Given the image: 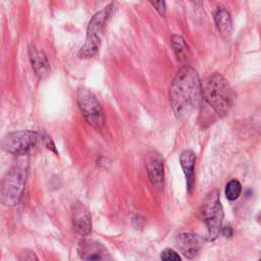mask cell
Segmentation results:
<instances>
[{"mask_svg":"<svg viewBox=\"0 0 261 261\" xmlns=\"http://www.w3.org/2000/svg\"><path fill=\"white\" fill-rule=\"evenodd\" d=\"M221 231H222V233H223L224 236H226V237H230L231 233H232L231 228H230L229 226H225L224 228H221Z\"/></svg>","mask_w":261,"mask_h":261,"instance_id":"obj_20","label":"cell"},{"mask_svg":"<svg viewBox=\"0 0 261 261\" xmlns=\"http://www.w3.org/2000/svg\"><path fill=\"white\" fill-rule=\"evenodd\" d=\"M179 161L186 175L188 190L191 192L194 187V168L196 163V154L192 150H185L180 154Z\"/></svg>","mask_w":261,"mask_h":261,"instance_id":"obj_14","label":"cell"},{"mask_svg":"<svg viewBox=\"0 0 261 261\" xmlns=\"http://www.w3.org/2000/svg\"><path fill=\"white\" fill-rule=\"evenodd\" d=\"M29 56L36 75L39 79L46 77L50 71V64L45 53L36 46L32 45L29 48Z\"/></svg>","mask_w":261,"mask_h":261,"instance_id":"obj_12","label":"cell"},{"mask_svg":"<svg viewBox=\"0 0 261 261\" xmlns=\"http://www.w3.org/2000/svg\"><path fill=\"white\" fill-rule=\"evenodd\" d=\"M175 243L182 255L189 259H194L201 249V239L190 232L179 233Z\"/></svg>","mask_w":261,"mask_h":261,"instance_id":"obj_11","label":"cell"},{"mask_svg":"<svg viewBox=\"0 0 261 261\" xmlns=\"http://www.w3.org/2000/svg\"><path fill=\"white\" fill-rule=\"evenodd\" d=\"M202 215L207 227V239L214 241L221 231L224 216L217 190L211 191L206 196L202 206Z\"/></svg>","mask_w":261,"mask_h":261,"instance_id":"obj_6","label":"cell"},{"mask_svg":"<svg viewBox=\"0 0 261 261\" xmlns=\"http://www.w3.org/2000/svg\"><path fill=\"white\" fill-rule=\"evenodd\" d=\"M169 98L172 110L179 120L188 119L200 106L202 84L198 72L190 65H184L175 74Z\"/></svg>","mask_w":261,"mask_h":261,"instance_id":"obj_1","label":"cell"},{"mask_svg":"<svg viewBox=\"0 0 261 261\" xmlns=\"http://www.w3.org/2000/svg\"><path fill=\"white\" fill-rule=\"evenodd\" d=\"M214 21L220 35L228 38L232 32V21L229 11L224 6H218L214 12Z\"/></svg>","mask_w":261,"mask_h":261,"instance_id":"obj_13","label":"cell"},{"mask_svg":"<svg viewBox=\"0 0 261 261\" xmlns=\"http://www.w3.org/2000/svg\"><path fill=\"white\" fill-rule=\"evenodd\" d=\"M171 46L178 61H186L190 56V49L185 39L179 35H174L171 38Z\"/></svg>","mask_w":261,"mask_h":261,"instance_id":"obj_15","label":"cell"},{"mask_svg":"<svg viewBox=\"0 0 261 261\" xmlns=\"http://www.w3.org/2000/svg\"><path fill=\"white\" fill-rule=\"evenodd\" d=\"M160 258H161V261H181L179 254L170 248L163 250L161 252Z\"/></svg>","mask_w":261,"mask_h":261,"instance_id":"obj_17","label":"cell"},{"mask_svg":"<svg viewBox=\"0 0 261 261\" xmlns=\"http://www.w3.org/2000/svg\"><path fill=\"white\" fill-rule=\"evenodd\" d=\"M72 227L76 233L82 237H86L92 229V217L91 212L83 203H75L72 206L71 216Z\"/></svg>","mask_w":261,"mask_h":261,"instance_id":"obj_10","label":"cell"},{"mask_svg":"<svg viewBox=\"0 0 261 261\" xmlns=\"http://www.w3.org/2000/svg\"><path fill=\"white\" fill-rule=\"evenodd\" d=\"M202 98L219 117L225 116L233 103V93L225 77L211 73L202 85Z\"/></svg>","mask_w":261,"mask_h":261,"instance_id":"obj_2","label":"cell"},{"mask_svg":"<svg viewBox=\"0 0 261 261\" xmlns=\"http://www.w3.org/2000/svg\"><path fill=\"white\" fill-rule=\"evenodd\" d=\"M77 253L84 261H106L109 257L107 249L100 242L87 238L81 240Z\"/></svg>","mask_w":261,"mask_h":261,"instance_id":"obj_8","label":"cell"},{"mask_svg":"<svg viewBox=\"0 0 261 261\" xmlns=\"http://www.w3.org/2000/svg\"><path fill=\"white\" fill-rule=\"evenodd\" d=\"M76 101L85 120L92 127L101 129L104 126L105 117L102 107L94 93L88 89L81 88L76 93Z\"/></svg>","mask_w":261,"mask_h":261,"instance_id":"obj_7","label":"cell"},{"mask_svg":"<svg viewBox=\"0 0 261 261\" xmlns=\"http://www.w3.org/2000/svg\"><path fill=\"white\" fill-rule=\"evenodd\" d=\"M146 168L152 185L161 190L164 184V160L162 156L156 151L149 153L146 159Z\"/></svg>","mask_w":261,"mask_h":261,"instance_id":"obj_9","label":"cell"},{"mask_svg":"<svg viewBox=\"0 0 261 261\" xmlns=\"http://www.w3.org/2000/svg\"><path fill=\"white\" fill-rule=\"evenodd\" d=\"M42 141V135L34 130H15L5 135L0 141V147L7 153L28 155Z\"/></svg>","mask_w":261,"mask_h":261,"instance_id":"obj_5","label":"cell"},{"mask_svg":"<svg viewBox=\"0 0 261 261\" xmlns=\"http://www.w3.org/2000/svg\"><path fill=\"white\" fill-rule=\"evenodd\" d=\"M112 6H113L112 4H109L106 7L99 10L98 12H96L92 16V18L89 21V24L87 27L85 44L79 51L80 58H82V59L92 58L98 53L100 45H101V39L103 36L104 25L107 21V18L110 15Z\"/></svg>","mask_w":261,"mask_h":261,"instance_id":"obj_4","label":"cell"},{"mask_svg":"<svg viewBox=\"0 0 261 261\" xmlns=\"http://www.w3.org/2000/svg\"><path fill=\"white\" fill-rule=\"evenodd\" d=\"M242 193V185L238 179H231L225 187V196L229 201L237 200Z\"/></svg>","mask_w":261,"mask_h":261,"instance_id":"obj_16","label":"cell"},{"mask_svg":"<svg viewBox=\"0 0 261 261\" xmlns=\"http://www.w3.org/2000/svg\"><path fill=\"white\" fill-rule=\"evenodd\" d=\"M27 166L23 162L15 163L0 179V202L7 207L19 204L25 186Z\"/></svg>","mask_w":261,"mask_h":261,"instance_id":"obj_3","label":"cell"},{"mask_svg":"<svg viewBox=\"0 0 261 261\" xmlns=\"http://www.w3.org/2000/svg\"><path fill=\"white\" fill-rule=\"evenodd\" d=\"M151 4L154 6V8L157 10V12L161 15V16H165L166 14V5L165 2L163 1H151Z\"/></svg>","mask_w":261,"mask_h":261,"instance_id":"obj_19","label":"cell"},{"mask_svg":"<svg viewBox=\"0 0 261 261\" xmlns=\"http://www.w3.org/2000/svg\"><path fill=\"white\" fill-rule=\"evenodd\" d=\"M18 261H39V258L33 250L24 249L18 254Z\"/></svg>","mask_w":261,"mask_h":261,"instance_id":"obj_18","label":"cell"}]
</instances>
